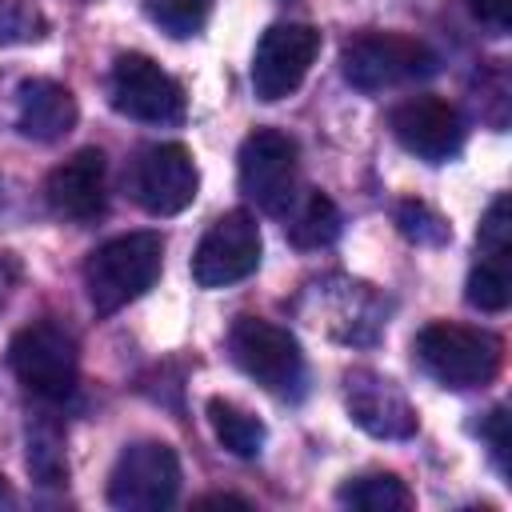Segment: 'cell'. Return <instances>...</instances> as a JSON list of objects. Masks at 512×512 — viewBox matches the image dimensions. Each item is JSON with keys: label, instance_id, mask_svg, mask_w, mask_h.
Masks as SVG:
<instances>
[{"label": "cell", "instance_id": "6da1fadb", "mask_svg": "<svg viewBox=\"0 0 512 512\" xmlns=\"http://www.w3.org/2000/svg\"><path fill=\"white\" fill-rule=\"evenodd\" d=\"M164 264V240L160 232H124L100 244L84 264V288L96 308V316H112L140 300Z\"/></svg>", "mask_w": 512, "mask_h": 512}, {"label": "cell", "instance_id": "7a4b0ae2", "mask_svg": "<svg viewBox=\"0 0 512 512\" xmlns=\"http://www.w3.org/2000/svg\"><path fill=\"white\" fill-rule=\"evenodd\" d=\"M416 360L444 388H484L504 364V344L488 328L436 320V324L420 328Z\"/></svg>", "mask_w": 512, "mask_h": 512}, {"label": "cell", "instance_id": "3957f363", "mask_svg": "<svg viewBox=\"0 0 512 512\" xmlns=\"http://www.w3.org/2000/svg\"><path fill=\"white\" fill-rule=\"evenodd\" d=\"M436 52L400 32H360L340 52V72L360 92H384L408 80H424L436 72Z\"/></svg>", "mask_w": 512, "mask_h": 512}, {"label": "cell", "instance_id": "277c9868", "mask_svg": "<svg viewBox=\"0 0 512 512\" xmlns=\"http://www.w3.org/2000/svg\"><path fill=\"white\" fill-rule=\"evenodd\" d=\"M228 348H232V360L272 396L296 400L304 392V352L288 328L260 316H240L232 324Z\"/></svg>", "mask_w": 512, "mask_h": 512}, {"label": "cell", "instance_id": "5b68a950", "mask_svg": "<svg viewBox=\"0 0 512 512\" xmlns=\"http://www.w3.org/2000/svg\"><path fill=\"white\" fill-rule=\"evenodd\" d=\"M180 492V456L164 440L128 444L108 476V504L124 512H160Z\"/></svg>", "mask_w": 512, "mask_h": 512}, {"label": "cell", "instance_id": "8992f818", "mask_svg": "<svg viewBox=\"0 0 512 512\" xmlns=\"http://www.w3.org/2000/svg\"><path fill=\"white\" fill-rule=\"evenodd\" d=\"M8 364L16 372V380L44 396V400H64L76 392L80 380V356H76V340L60 328V324H28L12 336L8 344Z\"/></svg>", "mask_w": 512, "mask_h": 512}, {"label": "cell", "instance_id": "52a82bcc", "mask_svg": "<svg viewBox=\"0 0 512 512\" xmlns=\"http://www.w3.org/2000/svg\"><path fill=\"white\" fill-rule=\"evenodd\" d=\"M260 224L252 212L232 208L224 216H216L208 224V232L200 236L196 252H192V280L200 288H228L240 284L244 276H252L260 268Z\"/></svg>", "mask_w": 512, "mask_h": 512}, {"label": "cell", "instance_id": "ba28073f", "mask_svg": "<svg viewBox=\"0 0 512 512\" xmlns=\"http://www.w3.org/2000/svg\"><path fill=\"white\" fill-rule=\"evenodd\" d=\"M240 192L260 212H288L296 200V140L280 128H256L240 144Z\"/></svg>", "mask_w": 512, "mask_h": 512}, {"label": "cell", "instance_id": "9c48e42d", "mask_svg": "<svg viewBox=\"0 0 512 512\" xmlns=\"http://www.w3.org/2000/svg\"><path fill=\"white\" fill-rule=\"evenodd\" d=\"M112 108L144 120V124H180L184 120V88L144 52H124L112 64Z\"/></svg>", "mask_w": 512, "mask_h": 512}, {"label": "cell", "instance_id": "30bf717a", "mask_svg": "<svg viewBox=\"0 0 512 512\" xmlns=\"http://www.w3.org/2000/svg\"><path fill=\"white\" fill-rule=\"evenodd\" d=\"M316 52H320V32L312 24H296V20L272 24L252 52V92L268 104L292 96L304 84Z\"/></svg>", "mask_w": 512, "mask_h": 512}, {"label": "cell", "instance_id": "8fae6325", "mask_svg": "<svg viewBox=\"0 0 512 512\" xmlns=\"http://www.w3.org/2000/svg\"><path fill=\"white\" fill-rule=\"evenodd\" d=\"M200 172L184 144H152L132 164V196L148 216H176L196 200Z\"/></svg>", "mask_w": 512, "mask_h": 512}, {"label": "cell", "instance_id": "7c38bea8", "mask_svg": "<svg viewBox=\"0 0 512 512\" xmlns=\"http://www.w3.org/2000/svg\"><path fill=\"white\" fill-rule=\"evenodd\" d=\"M388 124H392V136L428 164H444L464 148V120L440 96H412L396 104Z\"/></svg>", "mask_w": 512, "mask_h": 512}, {"label": "cell", "instance_id": "4fadbf2b", "mask_svg": "<svg viewBox=\"0 0 512 512\" xmlns=\"http://www.w3.org/2000/svg\"><path fill=\"white\" fill-rule=\"evenodd\" d=\"M344 404L348 416L380 440H408L416 432V408L408 396L396 388V380L372 372V368H352L344 376Z\"/></svg>", "mask_w": 512, "mask_h": 512}, {"label": "cell", "instance_id": "5bb4252c", "mask_svg": "<svg viewBox=\"0 0 512 512\" xmlns=\"http://www.w3.org/2000/svg\"><path fill=\"white\" fill-rule=\"evenodd\" d=\"M108 160L100 148H80L44 180L48 208L68 220H96L108 204Z\"/></svg>", "mask_w": 512, "mask_h": 512}, {"label": "cell", "instance_id": "9a60e30c", "mask_svg": "<svg viewBox=\"0 0 512 512\" xmlns=\"http://www.w3.org/2000/svg\"><path fill=\"white\" fill-rule=\"evenodd\" d=\"M76 116H80L76 96L60 80L36 76V80H24L16 92V128L36 144L64 140L76 128Z\"/></svg>", "mask_w": 512, "mask_h": 512}, {"label": "cell", "instance_id": "2e32d148", "mask_svg": "<svg viewBox=\"0 0 512 512\" xmlns=\"http://www.w3.org/2000/svg\"><path fill=\"white\" fill-rule=\"evenodd\" d=\"M208 424H212L216 440L232 456H244V460L260 456V448H264V424L252 412H244L240 404H232L224 396H212L208 400Z\"/></svg>", "mask_w": 512, "mask_h": 512}, {"label": "cell", "instance_id": "e0dca14e", "mask_svg": "<svg viewBox=\"0 0 512 512\" xmlns=\"http://www.w3.org/2000/svg\"><path fill=\"white\" fill-rule=\"evenodd\" d=\"M284 236H288L296 248H328V244L340 236V212H336L332 196L308 192L304 204L288 216Z\"/></svg>", "mask_w": 512, "mask_h": 512}, {"label": "cell", "instance_id": "ac0fdd59", "mask_svg": "<svg viewBox=\"0 0 512 512\" xmlns=\"http://www.w3.org/2000/svg\"><path fill=\"white\" fill-rule=\"evenodd\" d=\"M340 504L348 508H360V512H396V508H412V492L400 476L392 472H368V476H356L348 480L340 492H336Z\"/></svg>", "mask_w": 512, "mask_h": 512}, {"label": "cell", "instance_id": "d6986e66", "mask_svg": "<svg viewBox=\"0 0 512 512\" xmlns=\"http://www.w3.org/2000/svg\"><path fill=\"white\" fill-rule=\"evenodd\" d=\"M468 304L480 312H504L512 300V268L508 252H480V260L468 272Z\"/></svg>", "mask_w": 512, "mask_h": 512}, {"label": "cell", "instance_id": "ffe728a7", "mask_svg": "<svg viewBox=\"0 0 512 512\" xmlns=\"http://www.w3.org/2000/svg\"><path fill=\"white\" fill-rule=\"evenodd\" d=\"M28 472L40 484H64L68 480V460L56 428H32L28 432Z\"/></svg>", "mask_w": 512, "mask_h": 512}, {"label": "cell", "instance_id": "44dd1931", "mask_svg": "<svg viewBox=\"0 0 512 512\" xmlns=\"http://www.w3.org/2000/svg\"><path fill=\"white\" fill-rule=\"evenodd\" d=\"M212 12V0H148V16L176 40L196 36Z\"/></svg>", "mask_w": 512, "mask_h": 512}, {"label": "cell", "instance_id": "7402d4cb", "mask_svg": "<svg viewBox=\"0 0 512 512\" xmlns=\"http://www.w3.org/2000/svg\"><path fill=\"white\" fill-rule=\"evenodd\" d=\"M396 228H400L412 244H448V240H452L448 220H444L436 208H428L424 200H404V204H396Z\"/></svg>", "mask_w": 512, "mask_h": 512}, {"label": "cell", "instance_id": "603a6c76", "mask_svg": "<svg viewBox=\"0 0 512 512\" xmlns=\"http://www.w3.org/2000/svg\"><path fill=\"white\" fill-rule=\"evenodd\" d=\"M476 244H480V252H512V216H508V196L504 192L488 204V212L480 220V232H476Z\"/></svg>", "mask_w": 512, "mask_h": 512}, {"label": "cell", "instance_id": "cb8c5ba5", "mask_svg": "<svg viewBox=\"0 0 512 512\" xmlns=\"http://www.w3.org/2000/svg\"><path fill=\"white\" fill-rule=\"evenodd\" d=\"M480 436L492 444V460H496V468H500V472H508V444H512V440H508V408H504V404L488 412V420H484Z\"/></svg>", "mask_w": 512, "mask_h": 512}, {"label": "cell", "instance_id": "d4e9b609", "mask_svg": "<svg viewBox=\"0 0 512 512\" xmlns=\"http://www.w3.org/2000/svg\"><path fill=\"white\" fill-rule=\"evenodd\" d=\"M464 8H468L480 24H488V28H496V32H504V28L512 24V0H464Z\"/></svg>", "mask_w": 512, "mask_h": 512}, {"label": "cell", "instance_id": "484cf974", "mask_svg": "<svg viewBox=\"0 0 512 512\" xmlns=\"http://www.w3.org/2000/svg\"><path fill=\"white\" fill-rule=\"evenodd\" d=\"M196 504H200V508H252L244 496H228V492H224V496H220V492H212V496H200Z\"/></svg>", "mask_w": 512, "mask_h": 512}, {"label": "cell", "instance_id": "4316f807", "mask_svg": "<svg viewBox=\"0 0 512 512\" xmlns=\"http://www.w3.org/2000/svg\"><path fill=\"white\" fill-rule=\"evenodd\" d=\"M0 304H4V284H0Z\"/></svg>", "mask_w": 512, "mask_h": 512}]
</instances>
